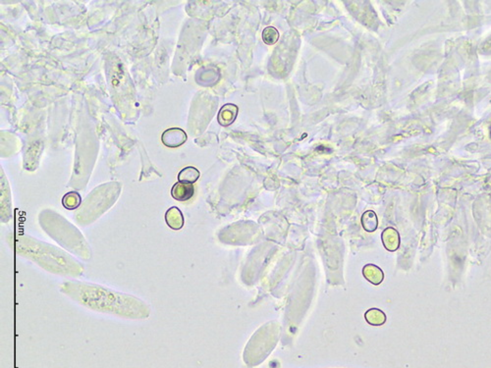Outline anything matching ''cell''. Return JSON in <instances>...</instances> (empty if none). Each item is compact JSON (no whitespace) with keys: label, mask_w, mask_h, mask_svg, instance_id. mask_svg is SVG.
Listing matches in <instances>:
<instances>
[{"label":"cell","mask_w":491,"mask_h":368,"mask_svg":"<svg viewBox=\"0 0 491 368\" xmlns=\"http://www.w3.org/2000/svg\"><path fill=\"white\" fill-rule=\"evenodd\" d=\"M194 193L193 184L177 182L171 189V195L178 202H187L191 199Z\"/></svg>","instance_id":"6"},{"label":"cell","mask_w":491,"mask_h":368,"mask_svg":"<svg viewBox=\"0 0 491 368\" xmlns=\"http://www.w3.org/2000/svg\"><path fill=\"white\" fill-rule=\"evenodd\" d=\"M382 243L385 249L389 251H396L400 245L399 233L394 228H387L381 235Z\"/></svg>","instance_id":"8"},{"label":"cell","mask_w":491,"mask_h":368,"mask_svg":"<svg viewBox=\"0 0 491 368\" xmlns=\"http://www.w3.org/2000/svg\"><path fill=\"white\" fill-rule=\"evenodd\" d=\"M43 227H45L46 233L55 240L62 248L85 261H89L91 259V249L83 235L77 231L76 228L72 226L62 227L60 225L58 228L53 225H45Z\"/></svg>","instance_id":"3"},{"label":"cell","mask_w":491,"mask_h":368,"mask_svg":"<svg viewBox=\"0 0 491 368\" xmlns=\"http://www.w3.org/2000/svg\"><path fill=\"white\" fill-rule=\"evenodd\" d=\"M165 222L170 229L178 231L183 228L185 219L178 207L172 206L165 213Z\"/></svg>","instance_id":"7"},{"label":"cell","mask_w":491,"mask_h":368,"mask_svg":"<svg viewBox=\"0 0 491 368\" xmlns=\"http://www.w3.org/2000/svg\"><path fill=\"white\" fill-rule=\"evenodd\" d=\"M201 176L200 171L193 166H188L182 169L178 174V182L193 184Z\"/></svg>","instance_id":"11"},{"label":"cell","mask_w":491,"mask_h":368,"mask_svg":"<svg viewBox=\"0 0 491 368\" xmlns=\"http://www.w3.org/2000/svg\"><path fill=\"white\" fill-rule=\"evenodd\" d=\"M60 291L82 307L100 313L135 320L147 319L150 314L149 305L141 298L101 285L66 281L60 286Z\"/></svg>","instance_id":"1"},{"label":"cell","mask_w":491,"mask_h":368,"mask_svg":"<svg viewBox=\"0 0 491 368\" xmlns=\"http://www.w3.org/2000/svg\"><path fill=\"white\" fill-rule=\"evenodd\" d=\"M238 112L239 107L236 104H233V103L224 104L217 116V121L219 125H221L222 127H228L232 125L238 116Z\"/></svg>","instance_id":"5"},{"label":"cell","mask_w":491,"mask_h":368,"mask_svg":"<svg viewBox=\"0 0 491 368\" xmlns=\"http://www.w3.org/2000/svg\"><path fill=\"white\" fill-rule=\"evenodd\" d=\"M82 198L77 191H69L62 198V205L69 210H74L81 206Z\"/></svg>","instance_id":"13"},{"label":"cell","mask_w":491,"mask_h":368,"mask_svg":"<svg viewBox=\"0 0 491 368\" xmlns=\"http://www.w3.org/2000/svg\"><path fill=\"white\" fill-rule=\"evenodd\" d=\"M263 41L268 45H273L276 44L280 38L279 31L274 27H267L263 31Z\"/></svg>","instance_id":"14"},{"label":"cell","mask_w":491,"mask_h":368,"mask_svg":"<svg viewBox=\"0 0 491 368\" xmlns=\"http://www.w3.org/2000/svg\"><path fill=\"white\" fill-rule=\"evenodd\" d=\"M8 244L13 247L19 255L32 261L49 273L60 276L79 277L84 272V266L71 254L30 236H16Z\"/></svg>","instance_id":"2"},{"label":"cell","mask_w":491,"mask_h":368,"mask_svg":"<svg viewBox=\"0 0 491 368\" xmlns=\"http://www.w3.org/2000/svg\"><path fill=\"white\" fill-rule=\"evenodd\" d=\"M161 142L165 147L177 148L187 142V133L180 128H170L162 132Z\"/></svg>","instance_id":"4"},{"label":"cell","mask_w":491,"mask_h":368,"mask_svg":"<svg viewBox=\"0 0 491 368\" xmlns=\"http://www.w3.org/2000/svg\"><path fill=\"white\" fill-rule=\"evenodd\" d=\"M362 225L367 232H374L377 229L378 220L374 211L368 210L362 216Z\"/></svg>","instance_id":"12"},{"label":"cell","mask_w":491,"mask_h":368,"mask_svg":"<svg viewBox=\"0 0 491 368\" xmlns=\"http://www.w3.org/2000/svg\"><path fill=\"white\" fill-rule=\"evenodd\" d=\"M365 318H366L368 323L373 325V326L383 325L386 321L385 313L378 309H369L365 313Z\"/></svg>","instance_id":"10"},{"label":"cell","mask_w":491,"mask_h":368,"mask_svg":"<svg viewBox=\"0 0 491 368\" xmlns=\"http://www.w3.org/2000/svg\"><path fill=\"white\" fill-rule=\"evenodd\" d=\"M490 137H491V130H490Z\"/></svg>","instance_id":"15"},{"label":"cell","mask_w":491,"mask_h":368,"mask_svg":"<svg viewBox=\"0 0 491 368\" xmlns=\"http://www.w3.org/2000/svg\"><path fill=\"white\" fill-rule=\"evenodd\" d=\"M363 275L370 283L375 286L381 284V282L384 279V274L382 270L376 265H366L363 268Z\"/></svg>","instance_id":"9"}]
</instances>
